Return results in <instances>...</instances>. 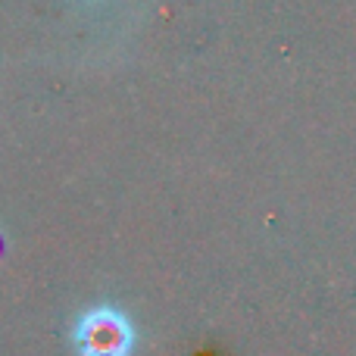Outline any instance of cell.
Listing matches in <instances>:
<instances>
[{
  "label": "cell",
  "mask_w": 356,
  "mask_h": 356,
  "mask_svg": "<svg viewBox=\"0 0 356 356\" xmlns=\"http://www.w3.org/2000/svg\"><path fill=\"white\" fill-rule=\"evenodd\" d=\"M72 347L79 356H129L135 347V328L119 309L94 307L75 319Z\"/></svg>",
  "instance_id": "cell-1"
},
{
  "label": "cell",
  "mask_w": 356,
  "mask_h": 356,
  "mask_svg": "<svg viewBox=\"0 0 356 356\" xmlns=\"http://www.w3.org/2000/svg\"><path fill=\"white\" fill-rule=\"evenodd\" d=\"M0 253H3V238H0Z\"/></svg>",
  "instance_id": "cell-2"
}]
</instances>
